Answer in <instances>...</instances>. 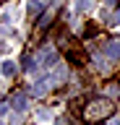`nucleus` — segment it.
Listing matches in <instances>:
<instances>
[{"label":"nucleus","mask_w":120,"mask_h":125,"mask_svg":"<svg viewBox=\"0 0 120 125\" xmlns=\"http://www.w3.org/2000/svg\"><path fill=\"white\" fill-rule=\"evenodd\" d=\"M107 96H112V99H118V96H120V86H118V83L107 86Z\"/></svg>","instance_id":"1a4fd4ad"},{"label":"nucleus","mask_w":120,"mask_h":125,"mask_svg":"<svg viewBox=\"0 0 120 125\" xmlns=\"http://www.w3.org/2000/svg\"><path fill=\"white\" fill-rule=\"evenodd\" d=\"M112 107H115V104H112L110 99H94L86 109H84V117H86L89 123H99V120H104V117H110Z\"/></svg>","instance_id":"f257e3e1"},{"label":"nucleus","mask_w":120,"mask_h":125,"mask_svg":"<svg viewBox=\"0 0 120 125\" xmlns=\"http://www.w3.org/2000/svg\"><path fill=\"white\" fill-rule=\"evenodd\" d=\"M55 62H57V55H55V50H44V52H42V65L52 68Z\"/></svg>","instance_id":"20e7f679"},{"label":"nucleus","mask_w":120,"mask_h":125,"mask_svg":"<svg viewBox=\"0 0 120 125\" xmlns=\"http://www.w3.org/2000/svg\"><path fill=\"white\" fill-rule=\"evenodd\" d=\"M0 73H3V76H5V78L16 76V65H13V62H11V60H5V62H3V65H0Z\"/></svg>","instance_id":"39448f33"},{"label":"nucleus","mask_w":120,"mask_h":125,"mask_svg":"<svg viewBox=\"0 0 120 125\" xmlns=\"http://www.w3.org/2000/svg\"><path fill=\"white\" fill-rule=\"evenodd\" d=\"M115 21H120V13H118V16H115Z\"/></svg>","instance_id":"ddd939ff"},{"label":"nucleus","mask_w":120,"mask_h":125,"mask_svg":"<svg viewBox=\"0 0 120 125\" xmlns=\"http://www.w3.org/2000/svg\"><path fill=\"white\" fill-rule=\"evenodd\" d=\"M55 125H71V123H68V120H65V117H60V120H57Z\"/></svg>","instance_id":"f8f14e48"},{"label":"nucleus","mask_w":120,"mask_h":125,"mask_svg":"<svg viewBox=\"0 0 120 125\" xmlns=\"http://www.w3.org/2000/svg\"><path fill=\"white\" fill-rule=\"evenodd\" d=\"M11 104H13V109H18V112H24V109L29 107V99H26V94H13V99H11Z\"/></svg>","instance_id":"f03ea898"},{"label":"nucleus","mask_w":120,"mask_h":125,"mask_svg":"<svg viewBox=\"0 0 120 125\" xmlns=\"http://www.w3.org/2000/svg\"><path fill=\"white\" fill-rule=\"evenodd\" d=\"M42 10V0H32L29 5H26V16H37Z\"/></svg>","instance_id":"423d86ee"},{"label":"nucleus","mask_w":120,"mask_h":125,"mask_svg":"<svg viewBox=\"0 0 120 125\" xmlns=\"http://www.w3.org/2000/svg\"><path fill=\"white\" fill-rule=\"evenodd\" d=\"M91 3H94V0H78V5H76V8L84 13V10H89V8H91Z\"/></svg>","instance_id":"9b49d317"},{"label":"nucleus","mask_w":120,"mask_h":125,"mask_svg":"<svg viewBox=\"0 0 120 125\" xmlns=\"http://www.w3.org/2000/svg\"><path fill=\"white\" fill-rule=\"evenodd\" d=\"M21 68H24V70H34V60L29 57V55H24V60H21Z\"/></svg>","instance_id":"9d476101"},{"label":"nucleus","mask_w":120,"mask_h":125,"mask_svg":"<svg viewBox=\"0 0 120 125\" xmlns=\"http://www.w3.org/2000/svg\"><path fill=\"white\" fill-rule=\"evenodd\" d=\"M0 3H3V0H0Z\"/></svg>","instance_id":"2eb2a0df"},{"label":"nucleus","mask_w":120,"mask_h":125,"mask_svg":"<svg viewBox=\"0 0 120 125\" xmlns=\"http://www.w3.org/2000/svg\"><path fill=\"white\" fill-rule=\"evenodd\" d=\"M104 55H107L110 60H118V57H120V42H110V44H104Z\"/></svg>","instance_id":"7ed1b4c3"},{"label":"nucleus","mask_w":120,"mask_h":125,"mask_svg":"<svg viewBox=\"0 0 120 125\" xmlns=\"http://www.w3.org/2000/svg\"><path fill=\"white\" fill-rule=\"evenodd\" d=\"M0 125H3V117H0Z\"/></svg>","instance_id":"4468645a"},{"label":"nucleus","mask_w":120,"mask_h":125,"mask_svg":"<svg viewBox=\"0 0 120 125\" xmlns=\"http://www.w3.org/2000/svg\"><path fill=\"white\" fill-rule=\"evenodd\" d=\"M68 57H71L76 65H84V62H86V55L81 52V50H71V55H68Z\"/></svg>","instance_id":"0eeeda50"},{"label":"nucleus","mask_w":120,"mask_h":125,"mask_svg":"<svg viewBox=\"0 0 120 125\" xmlns=\"http://www.w3.org/2000/svg\"><path fill=\"white\" fill-rule=\"evenodd\" d=\"M47 89H50V81H37V86H34L32 91H34V94H37V96H42V94L47 91Z\"/></svg>","instance_id":"6e6552de"}]
</instances>
